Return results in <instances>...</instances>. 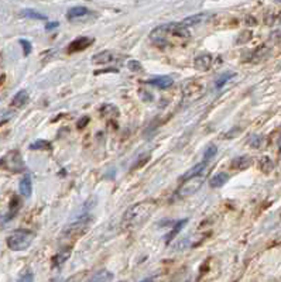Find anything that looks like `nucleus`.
Segmentation results:
<instances>
[{"mask_svg":"<svg viewBox=\"0 0 281 282\" xmlns=\"http://www.w3.org/2000/svg\"><path fill=\"white\" fill-rule=\"evenodd\" d=\"M216 153H218V148L215 144H211V146L207 148V151H205V154H204V161H207L208 162L209 159H212V158L216 156Z\"/></svg>","mask_w":281,"mask_h":282,"instance_id":"obj_27","label":"nucleus"},{"mask_svg":"<svg viewBox=\"0 0 281 282\" xmlns=\"http://www.w3.org/2000/svg\"><path fill=\"white\" fill-rule=\"evenodd\" d=\"M202 184H204V178L199 177V175L184 179L182 185L177 190V196L178 198H185V196L197 193L202 187Z\"/></svg>","mask_w":281,"mask_h":282,"instance_id":"obj_6","label":"nucleus"},{"mask_svg":"<svg viewBox=\"0 0 281 282\" xmlns=\"http://www.w3.org/2000/svg\"><path fill=\"white\" fill-rule=\"evenodd\" d=\"M188 223V219H182V220H179V221H177L174 226H173V230L167 234V237H166V243H170V241L173 240V239H176V236H177L178 233L182 230V227L185 226Z\"/></svg>","mask_w":281,"mask_h":282,"instance_id":"obj_19","label":"nucleus"},{"mask_svg":"<svg viewBox=\"0 0 281 282\" xmlns=\"http://www.w3.org/2000/svg\"><path fill=\"white\" fill-rule=\"evenodd\" d=\"M34 240V233L30 230L20 229L16 230L7 237V247L13 251H23L29 249Z\"/></svg>","mask_w":281,"mask_h":282,"instance_id":"obj_3","label":"nucleus"},{"mask_svg":"<svg viewBox=\"0 0 281 282\" xmlns=\"http://www.w3.org/2000/svg\"><path fill=\"white\" fill-rule=\"evenodd\" d=\"M115 55L113 53H110V51H102V53L96 54L94 57V60H92V63H112V61H115Z\"/></svg>","mask_w":281,"mask_h":282,"instance_id":"obj_17","label":"nucleus"},{"mask_svg":"<svg viewBox=\"0 0 281 282\" xmlns=\"http://www.w3.org/2000/svg\"><path fill=\"white\" fill-rule=\"evenodd\" d=\"M88 122H89V117H86V116L82 117V119L78 122V128H82V127H85V125H86Z\"/></svg>","mask_w":281,"mask_h":282,"instance_id":"obj_33","label":"nucleus"},{"mask_svg":"<svg viewBox=\"0 0 281 282\" xmlns=\"http://www.w3.org/2000/svg\"><path fill=\"white\" fill-rule=\"evenodd\" d=\"M251 158L249 156H242V157L235 158L233 161H232V168L233 169H238V171H243V169H247V168L251 165Z\"/></svg>","mask_w":281,"mask_h":282,"instance_id":"obj_12","label":"nucleus"},{"mask_svg":"<svg viewBox=\"0 0 281 282\" xmlns=\"http://www.w3.org/2000/svg\"><path fill=\"white\" fill-rule=\"evenodd\" d=\"M21 16L29 17V19H34V20H45L47 19L44 14L38 13V11L34 10V9H24V10L21 11Z\"/></svg>","mask_w":281,"mask_h":282,"instance_id":"obj_23","label":"nucleus"},{"mask_svg":"<svg viewBox=\"0 0 281 282\" xmlns=\"http://www.w3.org/2000/svg\"><path fill=\"white\" fill-rule=\"evenodd\" d=\"M33 280V275L29 272L27 275H24V277H20V281H32Z\"/></svg>","mask_w":281,"mask_h":282,"instance_id":"obj_34","label":"nucleus"},{"mask_svg":"<svg viewBox=\"0 0 281 282\" xmlns=\"http://www.w3.org/2000/svg\"><path fill=\"white\" fill-rule=\"evenodd\" d=\"M88 14H91V10H89V9L82 7V6H76V7H71L70 10L67 11V19L71 21H75L78 20V19L86 17Z\"/></svg>","mask_w":281,"mask_h":282,"instance_id":"obj_9","label":"nucleus"},{"mask_svg":"<svg viewBox=\"0 0 281 282\" xmlns=\"http://www.w3.org/2000/svg\"><path fill=\"white\" fill-rule=\"evenodd\" d=\"M279 146H280V150H281V137H280V140H279Z\"/></svg>","mask_w":281,"mask_h":282,"instance_id":"obj_36","label":"nucleus"},{"mask_svg":"<svg viewBox=\"0 0 281 282\" xmlns=\"http://www.w3.org/2000/svg\"><path fill=\"white\" fill-rule=\"evenodd\" d=\"M92 221H94V219H92L89 215H85L82 218H79L76 221L70 223V224L63 230V236L64 237H67V239H73V237L82 236L83 233L89 229V226L92 224Z\"/></svg>","mask_w":281,"mask_h":282,"instance_id":"obj_4","label":"nucleus"},{"mask_svg":"<svg viewBox=\"0 0 281 282\" xmlns=\"http://www.w3.org/2000/svg\"><path fill=\"white\" fill-rule=\"evenodd\" d=\"M127 66H129V69H130V71H133V72H139V71H141V63H139V61H129Z\"/></svg>","mask_w":281,"mask_h":282,"instance_id":"obj_30","label":"nucleus"},{"mask_svg":"<svg viewBox=\"0 0 281 282\" xmlns=\"http://www.w3.org/2000/svg\"><path fill=\"white\" fill-rule=\"evenodd\" d=\"M94 42V38H88V37H79L76 40H73L70 45H68V53H78V51H82L85 48H88L91 44Z\"/></svg>","mask_w":281,"mask_h":282,"instance_id":"obj_7","label":"nucleus"},{"mask_svg":"<svg viewBox=\"0 0 281 282\" xmlns=\"http://www.w3.org/2000/svg\"><path fill=\"white\" fill-rule=\"evenodd\" d=\"M233 76H235V73L233 72H225L223 75H220L218 79H216V82H215L216 88H222V86L226 84L230 78H233Z\"/></svg>","mask_w":281,"mask_h":282,"instance_id":"obj_26","label":"nucleus"},{"mask_svg":"<svg viewBox=\"0 0 281 282\" xmlns=\"http://www.w3.org/2000/svg\"><path fill=\"white\" fill-rule=\"evenodd\" d=\"M101 113L104 116H112V117H117L119 116V110H117V107L113 105H110V103H107V105L102 106V109H101Z\"/></svg>","mask_w":281,"mask_h":282,"instance_id":"obj_25","label":"nucleus"},{"mask_svg":"<svg viewBox=\"0 0 281 282\" xmlns=\"http://www.w3.org/2000/svg\"><path fill=\"white\" fill-rule=\"evenodd\" d=\"M191 32L182 23H168V24H161L156 27L153 31L150 32L151 41L160 45L166 47L170 44V40L178 37V38H189Z\"/></svg>","mask_w":281,"mask_h":282,"instance_id":"obj_2","label":"nucleus"},{"mask_svg":"<svg viewBox=\"0 0 281 282\" xmlns=\"http://www.w3.org/2000/svg\"><path fill=\"white\" fill-rule=\"evenodd\" d=\"M156 206L154 200H144L130 206L123 215L122 226L127 230L139 229L141 224H144L147 220L150 219L151 213L156 210Z\"/></svg>","mask_w":281,"mask_h":282,"instance_id":"obj_1","label":"nucleus"},{"mask_svg":"<svg viewBox=\"0 0 281 282\" xmlns=\"http://www.w3.org/2000/svg\"><path fill=\"white\" fill-rule=\"evenodd\" d=\"M52 146L47 140H37L33 144H30V150H51Z\"/></svg>","mask_w":281,"mask_h":282,"instance_id":"obj_24","label":"nucleus"},{"mask_svg":"<svg viewBox=\"0 0 281 282\" xmlns=\"http://www.w3.org/2000/svg\"><path fill=\"white\" fill-rule=\"evenodd\" d=\"M20 45L23 47V53H24V57L30 55L32 53V42L27 41V40H20Z\"/></svg>","mask_w":281,"mask_h":282,"instance_id":"obj_28","label":"nucleus"},{"mask_svg":"<svg viewBox=\"0 0 281 282\" xmlns=\"http://www.w3.org/2000/svg\"><path fill=\"white\" fill-rule=\"evenodd\" d=\"M0 167H3L4 169H9L11 172H21V171H24V162H23L21 154L17 150L10 151L7 156H4V157L0 159Z\"/></svg>","mask_w":281,"mask_h":282,"instance_id":"obj_5","label":"nucleus"},{"mask_svg":"<svg viewBox=\"0 0 281 282\" xmlns=\"http://www.w3.org/2000/svg\"><path fill=\"white\" fill-rule=\"evenodd\" d=\"M228 179H229V175L226 172H219L215 177L211 178L209 185H211V188H220L228 182Z\"/></svg>","mask_w":281,"mask_h":282,"instance_id":"obj_15","label":"nucleus"},{"mask_svg":"<svg viewBox=\"0 0 281 282\" xmlns=\"http://www.w3.org/2000/svg\"><path fill=\"white\" fill-rule=\"evenodd\" d=\"M259 168H260L263 172H270L273 171V168H274V164H273V161H271L270 157H267V156H264V157L260 158V161H259Z\"/></svg>","mask_w":281,"mask_h":282,"instance_id":"obj_22","label":"nucleus"},{"mask_svg":"<svg viewBox=\"0 0 281 282\" xmlns=\"http://www.w3.org/2000/svg\"><path fill=\"white\" fill-rule=\"evenodd\" d=\"M276 1H277V3H280V4H281V0H276Z\"/></svg>","mask_w":281,"mask_h":282,"instance_id":"obj_38","label":"nucleus"},{"mask_svg":"<svg viewBox=\"0 0 281 282\" xmlns=\"http://www.w3.org/2000/svg\"><path fill=\"white\" fill-rule=\"evenodd\" d=\"M279 23H280V24H281V16H280V17H279Z\"/></svg>","mask_w":281,"mask_h":282,"instance_id":"obj_37","label":"nucleus"},{"mask_svg":"<svg viewBox=\"0 0 281 282\" xmlns=\"http://www.w3.org/2000/svg\"><path fill=\"white\" fill-rule=\"evenodd\" d=\"M271 37V40H273V41H280L281 40V31H274V32H271L270 34Z\"/></svg>","mask_w":281,"mask_h":282,"instance_id":"obj_31","label":"nucleus"},{"mask_svg":"<svg viewBox=\"0 0 281 282\" xmlns=\"http://www.w3.org/2000/svg\"><path fill=\"white\" fill-rule=\"evenodd\" d=\"M19 189H20V193L23 196H30L33 190V184H32V177L29 174H26L24 177L21 178L20 185H19Z\"/></svg>","mask_w":281,"mask_h":282,"instance_id":"obj_13","label":"nucleus"},{"mask_svg":"<svg viewBox=\"0 0 281 282\" xmlns=\"http://www.w3.org/2000/svg\"><path fill=\"white\" fill-rule=\"evenodd\" d=\"M261 141H263V138L260 136H251L249 140V144L254 148H259L261 146Z\"/></svg>","mask_w":281,"mask_h":282,"instance_id":"obj_29","label":"nucleus"},{"mask_svg":"<svg viewBox=\"0 0 281 282\" xmlns=\"http://www.w3.org/2000/svg\"><path fill=\"white\" fill-rule=\"evenodd\" d=\"M207 168V161H202L201 164H197L195 167H192L188 172H185L184 174V177H182V179H187V178H191V177H197V175H199V174H202L204 172V169Z\"/></svg>","mask_w":281,"mask_h":282,"instance_id":"obj_21","label":"nucleus"},{"mask_svg":"<svg viewBox=\"0 0 281 282\" xmlns=\"http://www.w3.org/2000/svg\"><path fill=\"white\" fill-rule=\"evenodd\" d=\"M143 96H144V97H146L147 100H151V96H150V94H146V91H144V92H143Z\"/></svg>","mask_w":281,"mask_h":282,"instance_id":"obj_35","label":"nucleus"},{"mask_svg":"<svg viewBox=\"0 0 281 282\" xmlns=\"http://www.w3.org/2000/svg\"><path fill=\"white\" fill-rule=\"evenodd\" d=\"M147 84L157 86V88H160V89H167V88L173 86L174 81H173V78H170V76H157V78H153V79L147 81Z\"/></svg>","mask_w":281,"mask_h":282,"instance_id":"obj_11","label":"nucleus"},{"mask_svg":"<svg viewBox=\"0 0 281 282\" xmlns=\"http://www.w3.org/2000/svg\"><path fill=\"white\" fill-rule=\"evenodd\" d=\"M208 19V14L205 13H199V14H195V16H189L187 19L181 21L185 27H192V26H197V24H201L204 21Z\"/></svg>","mask_w":281,"mask_h":282,"instance_id":"obj_14","label":"nucleus"},{"mask_svg":"<svg viewBox=\"0 0 281 282\" xmlns=\"http://www.w3.org/2000/svg\"><path fill=\"white\" fill-rule=\"evenodd\" d=\"M115 277H113V274L110 271H107V270H101V271H96L95 272V275L91 278V281L92 282H106V281H112Z\"/></svg>","mask_w":281,"mask_h":282,"instance_id":"obj_18","label":"nucleus"},{"mask_svg":"<svg viewBox=\"0 0 281 282\" xmlns=\"http://www.w3.org/2000/svg\"><path fill=\"white\" fill-rule=\"evenodd\" d=\"M60 26V23H57V21H54V23H48L47 26H45V30L47 31H50V30H52V29H57Z\"/></svg>","mask_w":281,"mask_h":282,"instance_id":"obj_32","label":"nucleus"},{"mask_svg":"<svg viewBox=\"0 0 281 282\" xmlns=\"http://www.w3.org/2000/svg\"><path fill=\"white\" fill-rule=\"evenodd\" d=\"M270 54V48L269 47H266V45H260V47H257L253 53H251V57L250 58H253L251 61H261V60H266L267 58V55Z\"/></svg>","mask_w":281,"mask_h":282,"instance_id":"obj_16","label":"nucleus"},{"mask_svg":"<svg viewBox=\"0 0 281 282\" xmlns=\"http://www.w3.org/2000/svg\"><path fill=\"white\" fill-rule=\"evenodd\" d=\"M70 257H71V249H63L61 251H58V252L52 257V268H60Z\"/></svg>","mask_w":281,"mask_h":282,"instance_id":"obj_10","label":"nucleus"},{"mask_svg":"<svg viewBox=\"0 0 281 282\" xmlns=\"http://www.w3.org/2000/svg\"><path fill=\"white\" fill-rule=\"evenodd\" d=\"M212 55L211 54H202V55H198L194 61V66L197 71H208L211 63H212Z\"/></svg>","mask_w":281,"mask_h":282,"instance_id":"obj_8","label":"nucleus"},{"mask_svg":"<svg viewBox=\"0 0 281 282\" xmlns=\"http://www.w3.org/2000/svg\"><path fill=\"white\" fill-rule=\"evenodd\" d=\"M29 102V94L26 91H20L19 94H14L13 100H11V105L14 107H21Z\"/></svg>","mask_w":281,"mask_h":282,"instance_id":"obj_20","label":"nucleus"}]
</instances>
